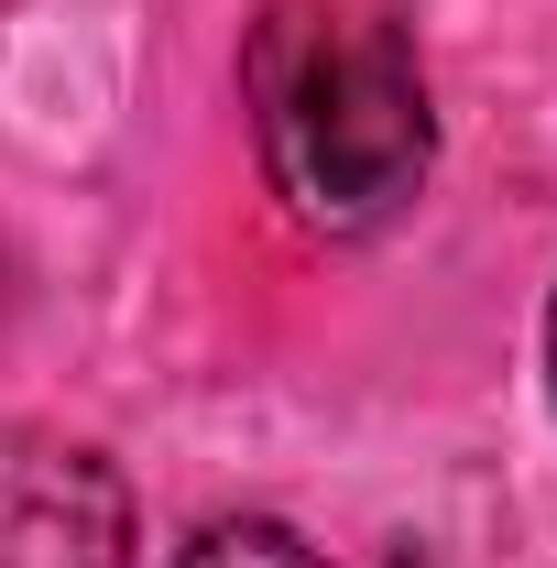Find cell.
Here are the masks:
<instances>
[{
    "instance_id": "3",
    "label": "cell",
    "mask_w": 557,
    "mask_h": 568,
    "mask_svg": "<svg viewBox=\"0 0 557 568\" xmlns=\"http://www.w3.org/2000/svg\"><path fill=\"white\" fill-rule=\"evenodd\" d=\"M175 568H328V558H317L306 536L263 525V514H241V525H209V536H198V547H186Z\"/></svg>"
},
{
    "instance_id": "2",
    "label": "cell",
    "mask_w": 557,
    "mask_h": 568,
    "mask_svg": "<svg viewBox=\"0 0 557 568\" xmlns=\"http://www.w3.org/2000/svg\"><path fill=\"white\" fill-rule=\"evenodd\" d=\"M0 568H132V493L88 437L0 426Z\"/></svg>"
},
{
    "instance_id": "4",
    "label": "cell",
    "mask_w": 557,
    "mask_h": 568,
    "mask_svg": "<svg viewBox=\"0 0 557 568\" xmlns=\"http://www.w3.org/2000/svg\"><path fill=\"white\" fill-rule=\"evenodd\" d=\"M547 394H557V295H547Z\"/></svg>"
},
{
    "instance_id": "1",
    "label": "cell",
    "mask_w": 557,
    "mask_h": 568,
    "mask_svg": "<svg viewBox=\"0 0 557 568\" xmlns=\"http://www.w3.org/2000/svg\"><path fill=\"white\" fill-rule=\"evenodd\" d=\"M252 132L263 175L306 230H372L426 186V67L394 0H274L252 22Z\"/></svg>"
}]
</instances>
